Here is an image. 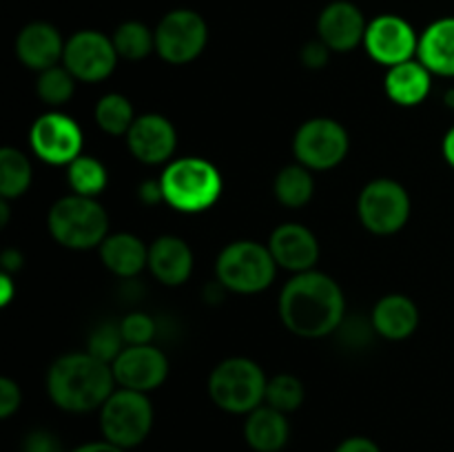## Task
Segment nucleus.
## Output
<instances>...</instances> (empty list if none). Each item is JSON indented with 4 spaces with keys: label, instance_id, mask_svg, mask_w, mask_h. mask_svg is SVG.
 <instances>
[{
    "label": "nucleus",
    "instance_id": "obj_25",
    "mask_svg": "<svg viewBox=\"0 0 454 452\" xmlns=\"http://www.w3.org/2000/svg\"><path fill=\"white\" fill-rule=\"evenodd\" d=\"M31 162L22 151L13 146L0 149V198L16 199L25 195L31 186Z\"/></svg>",
    "mask_w": 454,
    "mask_h": 452
},
{
    "label": "nucleus",
    "instance_id": "obj_24",
    "mask_svg": "<svg viewBox=\"0 0 454 452\" xmlns=\"http://www.w3.org/2000/svg\"><path fill=\"white\" fill-rule=\"evenodd\" d=\"M288 434H291V428H288L286 415L270 408L269 403L248 412V419L244 424V439L255 452H279L286 446Z\"/></svg>",
    "mask_w": 454,
    "mask_h": 452
},
{
    "label": "nucleus",
    "instance_id": "obj_26",
    "mask_svg": "<svg viewBox=\"0 0 454 452\" xmlns=\"http://www.w3.org/2000/svg\"><path fill=\"white\" fill-rule=\"evenodd\" d=\"M275 198L279 204L288 208H301L310 202L315 193V180L310 175V168L301 164H288L275 177Z\"/></svg>",
    "mask_w": 454,
    "mask_h": 452
},
{
    "label": "nucleus",
    "instance_id": "obj_9",
    "mask_svg": "<svg viewBox=\"0 0 454 452\" xmlns=\"http://www.w3.org/2000/svg\"><path fill=\"white\" fill-rule=\"evenodd\" d=\"M350 140L346 129L333 118L306 120L293 137L297 164L310 171H328L348 155Z\"/></svg>",
    "mask_w": 454,
    "mask_h": 452
},
{
    "label": "nucleus",
    "instance_id": "obj_42",
    "mask_svg": "<svg viewBox=\"0 0 454 452\" xmlns=\"http://www.w3.org/2000/svg\"><path fill=\"white\" fill-rule=\"evenodd\" d=\"M13 300V279L9 273L0 275V306H7Z\"/></svg>",
    "mask_w": 454,
    "mask_h": 452
},
{
    "label": "nucleus",
    "instance_id": "obj_39",
    "mask_svg": "<svg viewBox=\"0 0 454 452\" xmlns=\"http://www.w3.org/2000/svg\"><path fill=\"white\" fill-rule=\"evenodd\" d=\"M341 331H344V335H346V339H353V326H350V323H344L341 322ZM340 328H337V331H340ZM355 331L357 332H371V331H375V326H371L368 328L366 323L362 322V319H357V322H355ZM371 339V335H362V339H359V335H355V346H359V344H366V341Z\"/></svg>",
    "mask_w": 454,
    "mask_h": 452
},
{
    "label": "nucleus",
    "instance_id": "obj_33",
    "mask_svg": "<svg viewBox=\"0 0 454 452\" xmlns=\"http://www.w3.org/2000/svg\"><path fill=\"white\" fill-rule=\"evenodd\" d=\"M120 328H122L127 346H145L153 341L155 332H158V322L146 313H129L120 322Z\"/></svg>",
    "mask_w": 454,
    "mask_h": 452
},
{
    "label": "nucleus",
    "instance_id": "obj_37",
    "mask_svg": "<svg viewBox=\"0 0 454 452\" xmlns=\"http://www.w3.org/2000/svg\"><path fill=\"white\" fill-rule=\"evenodd\" d=\"M335 452H381V450L372 439L350 437V439H344V441L335 448Z\"/></svg>",
    "mask_w": 454,
    "mask_h": 452
},
{
    "label": "nucleus",
    "instance_id": "obj_28",
    "mask_svg": "<svg viewBox=\"0 0 454 452\" xmlns=\"http://www.w3.org/2000/svg\"><path fill=\"white\" fill-rule=\"evenodd\" d=\"M96 122L109 136H127L131 124L136 122V113L122 93H106L96 105Z\"/></svg>",
    "mask_w": 454,
    "mask_h": 452
},
{
    "label": "nucleus",
    "instance_id": "obj_16",
    "mask_svg": "<svg viewBox=\"0 0 454 452\" xmlns=\"http://www.w3.org/2000/svg\"><path fill=\"white\" fill-rule=\"evenodd\" d=\"M368 22L364 18L362 9L348 0H335L317 18L319 40L326 44L331 51H353L359 43H364Z\"/></svg>",
    "mask_w": 454,
    "mask_h": 452
},
{
    "label": "nucleus",
    "instance_id": "obj_3",
    "mask_svg": "<svg viewBox=\"0 0 454 452\" xmlns=\"http://www.w3.org/2000/svg\"><path fill=\"white\" fill-rule=\"evenodd\" d=\"M164 202L180 213H200L211 208L222 195L220 171L204 158H177L164 168Z\"/></svg>",
    "mask_w": 454,
    "mask_h": 452
},
{
    "label": "nucleus",
    "instance_id": "obj_38",
    "mask_svg": "<svg viewBox=\"0 0 454 452\" xmlns=\"http://www.w3.org/2000/svg\"><path fill=\"white\" fill-rule=\"evenodd\" d=\"M137 195L145 204H158L164 202V191H162V182L160 180H146L137 186Z\"/></svg>",
    "mask_w": 454,
    "mask_h": 452
},
{
    "label": "nucleus",
    "instance_id": "obj_21",
    "mask_svg": "<svg viewBox=\"0 0 454 452\" xmlns=\"http://www.w3.org/2000/svg\"><path fill=\"white\" fill-rule=\"evenodd\" d=\"M417 56L430 74L454 78V16L439 18L421 34Z\"/></svg>",
    "mask_w": 454,
    "mask_h": 452
},
{
    "label": "nucleus",
    "instance_id": "obj_6",
    "mask_svg": "<svg viewBox=\"0 0 454 452\" xmlns=\"http://www.w3.org/2000/svg\"><path fill=\"white\" fill-rule=\"evenodd\" d=\"M278 264L269 246L253 239H239L222 248L215 261V275L229 291L253 295L273 284Z\"/></svg>",
    "mask_w": 454,
    "mask_h": 452
},
{
    "label": "nucleus",
    "instance_id": "obj_1",
    "mask_svg": "<svg viewBox=\"0 0 454 452\" xmlns=\"http://www.w3.org/2000/svg\"><path fill=\"white\" fill-rule=\"evenodd\" d=\"M278 310L293 335L317 339L341 326L346 300L335 279L319 270H306L288 279L279 292Z\"/></svg>",
    "mask_w": 454,
    "mask_h": 452
},
{
    "label": "nucleus",
    "instance_id": "obj_44",
    "mask_svg": "<svg viewBox=\"0 0 454 452\" xmlns=\"http://www.w3.org/2000/svg\"><path fill=\"white\" fill-rule=\"evenodd\" d=\"M446 105L450 106V109H454V87L446 91Z\"/></svg>",
    "mask_w": 454,
    "mask_h": 452
},
{
    "label": "nucleus",
    "instance_id": "obj_30",
    "mask_svg": "<svg viewBox=\"0 0 454 452\" xmlns=\"http://www.w3.org/2000/svg\"><path fill=\"white\" fill-rule=\"evenodd\" d=\"M75 91V78L65 65L49 66V69L40 71L38 82H35V93L40 100L47 106H62L71 100Z\"/></svg>",
    "mask_w": 454,
    "mask_h": 452
},
{
    "label": "nucleus",
    "instance_id": "obj_2",
    "mask_svg": "<svg viewBox=\"0 0 454 452\" xmlns=\"http://www.w3.org/2000/svg\"><path fill=\"white\" fill-rule=\"evenodd\" d=\"M115 377L111 363L91 353H69L51 363L47 372L49 399L67 412L102 408L114 394Z\"/></svg>",
    "mask_w": 454,
    "mask_h": 452
},
{
    "label": "nucleus",
    "instance_id": "obj_23",
    "mask_svg": "<svg viewBox=\"0 0 454 452\" xmlns=\"http://www.w3.org/2000/svg\"><path fill=\"white\" fill-rule=\"evenodd\" d=\"M386 93L399 106H417L428 97L433 74L419 60H408L390 66L384 78Z\"/></svg>",
    "mask_w": 454,
    "mask_h": 452
},
{
    "label": "nucleus",
    "instance_id": "obj_7",
    "mask_svg": "<svg viewBox=\"0 0 454 452\" xmlns=\"http://www.w3.org/2000/svg\"><path fill=\"white\" fill-rule=\"evenodd\" d=\"M153 428V406L146 393L120 388L114 390L100 408L102 437L114 446L136 448L149 437Z\"/></svg>",
    "mask_w": 454,
    "mask_h": 452
},
{
    "label": "nucleus",
    "instance_id": "obj_4",
    "mask_svg": "<svg viewBox=\"0 0 454 452\" xmlns=\"http://www.w3.org/2000/svg\"><path fill=\"white\" fill-rule=\"evenodd\" d=\"M47 226L51 238L65 248L87 251L100 246L109 235V215L96 198L67 195L47 213Z\"/></svg>",
    "mask_w": 454,
    "mask_h": 452
},
{
    "label": "nucleus",
    "instance_id": "obj_36",
    "mask_svg": "<svg viewBox=\"0 0 454 452\" xmlns=\"http://www.w3.org/2000/svg\"><path fill=\"white\" fill-rule=\"evenodd\" d=\"M22 452H62V446L56 434L47 430H34L25 437Z\"/></svg>",
    "mask_w": 454,
    "mask_h": 452
},
{
    "label": "nucleus",
    "instance_id": "obj_41",
    "mask_svg": "<svg viewBox=\"0 0 454 452\" xmlns=\"http://www.w3.org/2000/svg\"><path fill=\"white\" fill-rule=\"evenodd\" d=\"M71 452H127L124 448L120 446H114V443H109L105 439V441H93V443H84V446H78L75 450Z\"/></svg>",
    "mask_w": 454,
    "mask_h": 452
},
{
    "label": "nucleus",
    "instance_id": "obj_43",
    "mask_svg": "<svg viewBox=\"0 0 454 452\" xmlns=\"http://www.w3.org/2000/svg\"><path fill=\"white\" fill-rule=\"evenodd\" d=\"M443 158H446L448 164L454 168V127L446 133V137H443Z\"/></svg>",
    "mask_w": 454,
    "mask_h": 452
},
{
    "label": "nucleus",
    "instance_id": "obj_40",
    "mask_svg": "<svg viewBox=\"0 0 454 452\" xmlns=\"http://www.w3.org/2000/svg\"><path fill=\"white\" fill-rule=\"evenodd\" d=\"M0 264H3V273H16L22 266V255L16 251V248H7V251L0 255Z\"/></svg>",
    "mask_w": 454,
    "mask_h": 452
},
{
    "label": "nucleus",
    "instance_id": "obj_29",
    "mask_svg": "<svg viewBox=\"0 0 454 452\" xmlns=\"http://www.w3.org/2000/svg\"><path fill=\"white\" fill-rule=\"evenodd\" d=\"M114 47L124 60H142L155 51V31L137 20H127L115 29Z\"/></svg>",
    "mask_w": 454,
    "mask_h": 452
},
{
    "label": "nucleus",
    "instance_id": "obj_17",
    "mask_svg": "<svg viewBox=\"0 0 454 452\" xmlns=\"http://www.w3.org/2000/svg\"><path fill=\"white\" fill-rule=\"evenodd\" d=\"M269 251L273 255L275 264L282 269L293 270V273H306L313 270L319 260V242L310 229L297 222H286L279 224L270 233Z\"/></svg>",
    "mask_w": 454,
    "mask_h": 452
},
{
    "label": "nucleus",
    "instance_id": "obj_31",
    "mask_svg": "<svg viewBox=\"0 0 454 452\" xmlns=\"http://www.w3.org/2000/svg\"><path fill=\"white\" fill-rule=\"evenodd\" d=\"M266 403L279 412H293L304 403V384L295 375H275L266 386Z\"/></svg>",
    "mask_w": 454,
    "mask_h": 452
},
{
    "label": "nucleus",
    "instance_id": "obj_19",
    "mask_svg": "<svg viewBox=\"0 0 454 452\" xmlns=\"http://www.w3.org/2000/svg\"><path fill=\"white\" fill-rule=\"evenodd\" d=\"M149 269L167 286H180L193 273V251L176 235H162L149 246Z\"/></svg>",
    "mask_w": 454,
    "mask_h": 452
},
{
    "label": "nucleus",
    "instance_id": "obj_10",
    "mask_svg": "<svg viewBox=\"0 0 454 452\" xmlns=\"http://www.w3.org/2000/svg\"><path fill=\"white\" fill-rule=\"evenodd\" d=\"M208 27L193 9H173L155 27V51L171 65H186L204 51Z\"/></svg>",
    "mask_w": 454,
    "mask_h": 452
},
{
    "label": "nucleus",
    "instance_id": "obj_15",
    "mask_svg": "<svg viewBox=\"0 0 454 452\" xmlns=\"http://www.w3.org/2000/svg\"><path fill=\"white\" fill-rule=\"evenodd\" d=\"M127 144L137 162L164 164L176 153L177 131L171 120H167L164 115H137L127 133Z\"/></svg>",
    "mask_w": 454,
    "mask_h": 452
},
{
    "label": "nucleus",
    "instance_id": "obj_18",
    "mask_svg": "<svg viewBox=\"0 0 454 452\" xmlns=\"http://www.w3.org/2000/svg\"><path fill=\"white\" fill-rule=\"evenodd\" d=\"M65 40L60 31L53 25L43 20L29 22L20 29L16 38V56L27 69L44 71L49 66H56L65 53Z\"/></svg>",
    "mask_w": 454,
    "mask_h": 452
},
{
    "label": "nucleus",
    "instance_id": "obj_14",
    "mask_svg": "<svg viewBox=\"0 0 454 452\" xmlns=\"http://www.w3.org/2000/svg\"><path fill=\"white\" fill-rule=\"evenodd\" d=\"M115 384L122 388L137 390V393H151L164 384L168 375V359L155 346H127L118 355L114 363Z\"/></svg>",
    "mask_w": 454,
    "mask_h": 452
},
{
    "label": "nucleus",
    "instance_id": "obj_5",
    "mask_svg": "<svg viewBox=\"0 0 454 452\" xmlns=\"http://www.w3.org/2000/svg\"><path fill=\"white\" fill-rule=\"evenodd\" d=\"M264 370L253 359L231 357L213 368L208 377V394L217 408L233 415H248L266 399Z\"/></svg>",
    "mask_w": 454,
    "mask_h": 452
},
{
    "label": "nucleus",
    "instance_id": "obj_32",
    "mask_svg": "<svg viewBox=\"0 0 454 452\" xmlns=\"http://www.w3.org/2000/svg\"><path fill=\"white\" fill-rule=\"evenodd\" d=\"M124 348H127V341L122 337V328L115 322H105L93 328L87 341V353L106 363H114Z\"/></svg>",
    "mask_w": 454,
    "mask_h": 452
},
{
    "label": "nucleus",
    "instance_id": "obj_22",
    "mask_svg": "<svg viewBox=\"0 0 454 452\" xmlns=\"http://www.w3.org/2000/svg\"><path fill=\"white\" fill-rule=\"evenodd\" d=\"M100 260L106 269L122 279H131L149 266V246L131 233L106 235L100 244Z\"/></svg>",
    "mask_w": 454,
    "mask_h": 452
},
{
    "label": "nucleus",
    "instance_id": "obj_11",
    "mask_svg": "<svg viewBox=\"0 0 454 452\" xmlns=\"http://www.w3.org/2000/svg\"><path fill=\"white\" fill-rule=\"evenodd\" d=\"M29 144L43 162L69 167L82 155V131L71 115L49 111L31 124Z\"/></svg>",
    "mask_w": 454,
    "mask_h": 452
},
{
    "label": "nucleus",
    "instance_id": "obj_35",
    "mask_svg": "<svg viewBox=\"0 0 454 452\" xmlns=\"http://www.w3.org/2000/svg\"><path fill=\"white\" fill-rule=\"evenodd\" d=\"M20 401L22 394L16 381L9 379V377H3V379H0V417H3V419H9V417L20 408Z\"/></svg>",
    "mask_w": 454,
    "mask_h": 452
},
{
    "label": "nucleus",
    "instance_id": "obj_8",
    "mask_svg": "<svg viewBox=\"0 0 454 452\" xmlns=\"http://www.w3.org/2000/svg\"><path fill=\"white\" fill-rule=\"evenodd\" d=\"M357 213L362 224L375 235H393L411 217V195L390 177L368 182L359 193Z\"/></svg>",
    "mask_w": 454,
    "mask_h": 452
},
{
    "label": "nucleus",
    "instance_id": "obj_20",
    "mask_svg": "<svg viewBox=\"0 0 454 452\" xmlns=\"http://www.w3.org/2000/svg\"><path fill=\"white\" fill-rule=\"evenodd\" d=\"M371 322L377 335L384 337V339L399 341L415 332L417 323H419V310L411 297L393 292V295H386L377 301Z\"/></svg>",
    "mask_w": 454,
    "mask_h": 452
},
{
    "label": "nucleus",
    "instance_id": "obj_27",
    "mask_svg": "<svg viewBox=\"0 0 454 452\" xmlns=\"http://www.w3.org/2000/svg\"><path fill=\"white\" fill-rule=\"evenodd\" d=\"M67 180H69L74 193L84 195V198H98L109 182V173H106L105 164L93 155H78L67 167Z\"/></svg>",
    "mask_w": 454,
    "mask_h": 452
},
{
    "label": "nucleus",
    "instance_id": "obj_34",
    "mask_svg": "<svg viewBox=\"0 0 454 452\" xmlns=\"http://www.w3.org/2000/svg\"><path fill=\"white\" fill-rule=\"evenodd\" d=\"M300 58H301V65L309 66V69H313V71H317V69H324V66L328 65V60H331V49H328L319 38L310 40V43H306L304 47H301Z\"/></svg>",
    "mask_w": 454,
    "mask_h": 452
},
{
    "label": "nucleus",
    "instance_id": "obj_12",
    "mask_svg": "<svg viewBox=\"0 0 454 452\" xmlns=\"http://www.w3.org/2000/svg\"><path fill=\"white\" fill-rule=\"evenodd\" d=\"M118 58L114 40L109 35L96 29H82L67 40L62 65L71 71L75 80L100 82L114 74Z\"/></svg>",
    "mask_w": 454,
    "mask_h": 452
},
{
    "label": "nucleus",
    "instance_id": "obj_13",
    "mask_svg": "<svg viewBox=\"0 0 454 452\" xmlns=\"http://www.w3.org/2000/svg\"><path fill=\"white\" fill-rule=\"evenodd\" d=\"M364 47L372 60L386 66H395L412 60L419 49V38L411 22L395 13H384L368 22Z\"/></svg>",
    "mask_w": 454,
    "mask_h": 452
}]
</instances>
